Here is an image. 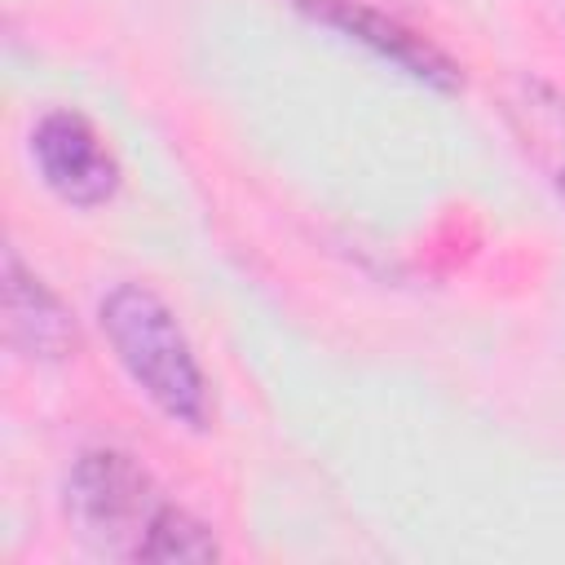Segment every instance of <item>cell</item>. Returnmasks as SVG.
I'll list each match as a JSON object with an SVG mask.
<instances>
[{
	"instance_id": "6",
	"label": "cell",
	"mask_w": 565,
	"mask_h": 565,
	"mask_svg": "<svg viewBox=\"0 0 565 565\" xmlns=\"http://www.w3.org/2000/svg\"><path fill=\"white\" fill-rule=\"evenodd\" d=\"M503 119L516 132L530 163L547 177V185L565 203V93L547 79L516 75L503 88Z\"/></svg>"
},
{
	"instance_id": "7",
	"label": "cell",
	"mask_w": 565,
	"mask_h": 565,
	"mask_svg": "<svg viewBox=\"0 0 565 565\" xmlns=\"http://www.w3.org/2000/svg\"><path fill=\"white\" fill-rule=\"evenodd\" d=\"M132 556L137 561H216L221 547H216V539H212V530L203 521H194L190 512L163 503L154 525L146 530V539L137 543Z\"/></svg>"
},
{
	"instance_id": "1",
	"label": "cell",
	"mask_w": 565,
	"mask_h": 565,
	"mask_svg": "<svg viewBox=\"0 0 565 565\" xmlns=\"http://www.w3.org/2000/svg\"><path fill=\"white\" fill-rule=\"evenodd\" d=\"M102 331L115 344L128 375L141 393L172 415L177 424L203 428L207 419V384L203 371L172 318V309L146 282H119L102 300Z\"/></svg>"
},
{
	"instance_id": "5",
	"label": "cell",
	"mask_w": 565,
	"mask_h": 565,
	"mask_svg": "<svg viewBox=\"0 0 565 565\" xmlns=\"http://www.w3.org/2000/svg\"><path fill=\"white\" fill-rule=\"evenodd\" d=\"M4 335L18 353L44 362H57L75 349V318L18 260V252H4Z\"/></svg>"
},
{
	"instance_id": "3",
	"label": "cell",
	"mask_w": 565,
	"mask_h": 565,
	"mask_svg": "<svg viewBox=\"0 0 565 565\" xmlns=\"http://www.w3.org/2000/svg\"><path fill=\"white\" fill-rule=\"evenodd\" d=\"M31 154L49 190L75 207H97L119 190V163L110 146L75 110H49L31 132Z\"/></svg>"
},
{
	"instance_id": "2",
	"label": "cell",
	"mask_w": 565,
	"mask_h": 565,
	"mask_svg": "<svg viewBox=\"0 0 565 565\" xmlns=\"http://www.w3.org/2000/svg\"><path fill=\"white\" fill-rule=\"evenodd\" d=\"M66 508L84 539L110 552H137L146 530L154 525L163 499L154 481L119 450H88L66 477Z\"/></svg>"
},
{
	"instance_id": "4",
	"label": "cell",
	"mask_w": 565,
	"mask_h": 565,
	"mask_svg": "<svg viewBox=\"0 0 565 565\" xmlns=\"http://www.w3.org/2000/svg\"><path fill=\"white\" fill-rule=\"evenodd\" d=\"M313 22L322 26H335L344 31L349 40L366 44L371 53H380L384 62H393L397 71L441 88V93H455L463 84V71L455 57H446L433 40H424L419 31H411L406 22L380 13V9H366V4H353V0H296Z\"/></svg>"
}]
</instances>
